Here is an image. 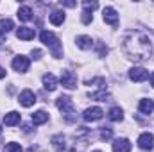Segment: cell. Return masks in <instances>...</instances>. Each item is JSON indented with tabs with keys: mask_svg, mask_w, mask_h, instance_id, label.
Segmentation results:
<instances>
[{
	"mask_svg": "<svg viewBox=\"0 0 154 152\" xmlns=\"http://www.w3.org/2000/svg\"><path fill=\"white\" fill-rule=\"evenodd\" d=\"M124 52L133 61H145L152 54L151 39L142 32H129L124 38Z\"/></svg>",
	"mask_w": 154,
	"mask_h": 152,
	"instance_id": "cell-1",
	"label": "cell"
},
{
	"mask_svg": "<svg viewBox=\"0 0 154 152\" xmlns=\"http://www.w3.org/2000/svg\"><path fill=\"white\" fill-rule=\"evenodd\" d=\"M39 39H41V43H45V45L50 48V52H52V56H54L56 59H59V57L63 56L61 43H59V39L56 38L54 32H50V31H43V32L39 34Z\"/></svg>",
	"mask_w": 154,
	"mask_h": 152,
	"instance_id": "cell-2",
	"label": "cell"
},
{
	"mask_svg": "<svg viewBox=\"0 0 154 152\" xmlns=\"http://www.w3.org/2000/svg\"><path fill=\"white\" fill-rule=\"evenodd\" d=\"M56 106H57V109H59L61 113L66 114V116H70V114L75 113V106H74V102H72V99H70L68 95H61V97L56 100Z\"/></svg>",
	"mask_w": 154,
	"mask_h": 152,
	"instance_id": "cell-3",
	"label": "cell"
},
{
	"mask_svg": "<svg viewBox=\"0 0 154 152\" xmlns=\"http://www.w3.org/2000/svg\"><path fill=\"white\" fill-rule=\"evenodd\" d=\"M61 84L66 88V90H74L77 88V75L70 70H63L61 72Z\"/></svg>",
	"mask_w": 154,
	"mask_h": 152,
	"instance_id": "cell-4",
	"label": "cell"
},
{
	"mask_svg": "<svg viewBox=\"0 0 154 152\" xmlns=\"http://www.w3.org/2000/svg\"><path fill=\"white\" fill-rule=\"evenodd\" d=\"M147 77H149V72L142 66H134L129 70V79L133 82H143V81H147Z\"/></svg>",
	"mask_w": 154,
	"mask_h": 152,
	"instance_id": "cell-5",
	"label": "cell"
},
{
	"mask_svg": "<svg viewBox=\"0 0 154 152\" xmlns=\"http://www.w3.org/2000/svg\"><path fill=\"white\" fill-rule=\"evenodd\" d=\"M13 68L16 70V72H27L29 70V65H31V61H29V57H25V56H16V57H13Z\"/></svg>",
	"mask_w": 154,
	"mask_h": 152,
	"instance_id": "cell-6",
	"label": "cell"
},
{
	"mask_svg": "<svg viewBox=\"0 0 154 152\" xmlns=\"http://www.w3.org/2000/svg\"><path fill=\"white\" fill-rule=\"evenodd\" d=\"M18 102H20L23 108H31V106H34V102H36V95H34V91H31V90H23V91L20 93V97H18Z\"/></svg>",
	"mask_w": 154,
	"mask_h": 152,
	"instance_id": "cell-7",
	"label": "cell"
},
{
	"mask_svg": "<svg viewBox=\"0 0 154 152\" xmlns=\"http://www.w3.org/2000/svg\"><path fill=\"white\" fill-rule=\"evenodd\" d=\"M102 18H104V22H106L108 25H113V27L118 25V14H116V11L113 7H104Z\"/></svg>",
	"mask_w": 154,
	"mask_h": 152,
	"instance_id": "cell-8",
	"label": "cell"
},
{
	"mask_svg": "<svg viewBox=\"0 0 154 152\" xmlns=\"http://www.w3.org/2000/svg\"><path fill=\"white\" fill-rule=\"evenodd\" d=\"M138 147L143 149V150H151V149L154 147V136L151 134V132L140 134V138H138Z\"/></svg>",
	"mask_w": 154,
	"mask_h": 152,
	"instance_id": "cell-9",
	"label": "cell"
},
{
	"mask_svg": "<svg viewBox=\"0 0 154 152\" xmlns=\"http://www.w3.org/2000/svg\"><path fill=\"white\" fill-rule=\"evenodd\" d=\"M102 114H104V111H102L100 108H88V109L82 113V118H84L86 122H97V120L102 118Z\"/></svg>",
	"mask_w": 154,
	"mask_h": 152,
	"instance_id": "cell-10",
	"label": "cell"
},
{
	"mask_svg": "<svg viewBox=\"0 0 154 152\" xmlns=\"http://www.w3.org/2000/svg\"><path fill=\"white\" fill-rule=\"evenodd\" d=\"M113 152H131V141L127 138H116L113 143Z\"/></svg>",
	"mask_w": 154,
	"mask_h": 152,
	"instance_id": "cell-11",
	"label": "cell"
},
{
	"mask_svg": "<svg viewBox=\"0 0 154 152\" xmlns=\"http://www.w3.org/2000/svg\"><path fill=\"white\" fill-rule=\"evenodd\" d=\"M20 120H22V116H20L18 111H11V113H7L5 116H4V125L13 127V125H18Z\"/></svg>",
	"mask_w": 154,
	"mask_h": 152,
	"instance_id": "cell-12",
	"label": "cell"
},
{
	"mask_svg": "<svg viewBox=\"0 0 154 152\" xmlns=\"http://www.w3.org/2000/svg\"><path fill=\"white\" fill-rule=\"evenodd\" d=\"M43 88L48 90V91H54V90L57 88V79H56V75L45 74V75H43Z\"/></svg>",
	"mask_w": 154,
	"mask_h": 152,
	"instance_id": "cell-13",
	"label": "cell"
},
{
	"mask_svg": "<svg viewBox=\"0 0 154 152\" xmlns=\"http://www.w3.org/2000/svg\"><path fill=\"white\" fill-rule=\"evenodd\" d=\"M16 38L23 39V41H31V39H34V31L29 27H20V29H16Z\"/></svg>",
	"mask_w": 154,
	"mask_h": 152,
	"instance_id": "cell-14",
	"label": "cell"
},
{
	"mask_svg": "<svg viewBox=\"0 0 154 152\" xmlns=\"http://www.w3.org/2000/svg\"><path fill=\"white\" fill-rule=\"evenodd\" d=\"M50 141H52V147L57 152H63L66 149V143H65V136H63V134H54Z\"/></svg>",
	"mask_w": 154,
	"mask_h": 152,
	"instance_id": "cell-15",
	"label": "cell"
},
{
	"mask_svg": "<svg viewBox=\"0 0 154 152\" xmlns=\"http://www.w3.org/2000/svg\"><path fill=\"white\" fill-rule=\"evenodd\" d=\"M138 109H140V113H143V114H151L154 109V102L149 100V99H142L140 104H138Z\"/></svg>",
	"mask_w": 154,
	"mask_h": 152,
	"instance_id": "cell-16",
	"label": "cell"
},
{
	"mask_svg": "<svg viewBox=\"0 0 154 152\" xmlns=\"http://www.w3.org/2000/svg\"><path fill=\"white\" fill-rule=\"evenodd\" d=\"M50 23L52 25H61L63 22H65V11H59V9H56V11H52L50 13Z\"/></svg>",
	"mask_w": 154,
	"mask_h": 152,
	"instance_id": "cell-17",
	"label": "cell"
},
{
	"mask_svg": "<svg viewBox=\"0 0 154 152\" xmlns=\"http://www.w3.org/2000/svg\"><path fill=\"white\" fill-rule=\"evenodd\" d=\"M75 43H77V47L82 48V50H90L93 47V39L90 38V36H79L75 39Z\"/></svg>",
	"mask_w": 154,
	"mask_h": 152,
	"instance_id": "cell-18",
	"label": "cell"
},
{
	"mask_svg": "<svg viewBox=\"0 0 154 152\" xmlns=\"http://www.w3.org/2000/svg\"><path fill=\"white\" fill-rule=\"evenodd\" d=\"M18 18H20L22 22H29V20H32V9H31L29 5H22V7L18 9Z\"/></svg>",
	"mask_w": 154,
	"mask_h": 152,
	"instance_id": "cell-19",
	"label": "cell"
},
{
	"mask_svg": "<svg viewBox=\"0 0 154 152\" xmlns=\"http://www.w3.org/2000/svg\"><path fill=\"white\" fill-rule=\"evenodd\" d=\"M14 29V22L9 18H2L0 20V34H7Z\"/></svg>",
	"mask_w": 154,
	"mask_h": 152,
	"instance_id": "cell-20",
	"label": "cell"
},
{
	"mask_svg": "<svg viewBox=\"0 0 154 152\" xmlns=\"http://www.w3.org/2000/svg\"><path fill=\"white\" fill-rule=\"evenodd\" d=\"M108 118H109L111 122H122V120H124V111H122L120 108H111L109 113H108Z\"/></svg>",
	"mask_w": 154,
	"mask_h": 152,
	"instance_id": "cell-21",
	"label": "cell"
},
{
	"mask_svg": "<svg viewBox=\"0 0 154 152\" xmlns=\"http://www.w3.org/2000/svg\"><path fill=\"white\" fill-rule=\"evenodd\" d=\"M47 120H48V113H45V111H36V113L32 114V123L34 125H41Z\"/></svg>",
	"mask_w": 154,
	"mask_h": 152,
	"instance_id": "cell-22",
	"label": "cell"
},
{
	"mask_svg": "<svg viewBox=\"0 0 154 152\" xmlns=\"http://www.w3.org/2000/svg\"><path fill=\"white\" fill-rule=\"evenodd\" d=\"M113 138V129L111 127H100V140H111Z\"/></svg>",
	"mask_w": 154,
	"mask_h": 152,
	"instance_id": "cell-23",
	"label": "cell"
},
{
	"mask_svg": "<svg viewBox=\"0 0 154 152\" xmlns=\"http://www.w3.org/2000/svg\"><path fill=\"white\" fill-rule=\"evenodd\" d=\"M4 152H22V145L11 141V143H7V145L4 147Z\"/></svg>",
	"mask_w": 154,
	"mask_h": 152,
	"instance_id": "cell-24",
	"label": "cell"
},
{
	"mask_svg": "<svg viewBox=\"0 0 154 152\" xmlns=\"http://www.w3.org/2000/svg\"><path fill=\"white\" fill-rule=\"evenodd\" d=\"M82 7H84V11H90V13H91L93 9H97V7H99V4H97V2H90V0H84V2H82Z\"/></svg>",
	"mask_w": 154,
	"mask_h": 152,
	"instance_id": "cell-25",
	"label": "cell"
},
{
	"mask_svg": "<svg viewBox=\"0 0 154 152\" xmlns=\"http://www.w3.org/2000/svg\"><path fill=\"white\" fill-rule=\"evenodd\" d=\"M81 20H82V23H91V20H93V14L90 13V11H82V14H81Z\"/></svg>",
	"mask_w": 154,
	"mask_h": 152,
	"instance_id": "cell-26",
	"label": "cell"
},
{
	"mask_svg": "<svg viewBox=\"0 0 154 152\" xmlns=\"http://www.w3.org/2000/svg\"><path fill=\"white\" fill-rule=\"evenodd\" d=\"M90 97H91V99H99V100H106L109 95L102 90V91H97V93H90Z\"/></svg>",
	"mask_w": 154,
	"mask_h": 152,
	"instance_id": "cell-27",
	"label": "cell"
},
{
	"mask_svg": "<svg viewBox=\"0 0 154 152\" xmlns=\"http://www.w3.org/2000/svg\"><path fill=\"white\" fill-rule=\"evenodd\" d=\"M63 5H66V7H75V2H72V0H63Z\"/></svg>",
	"mask_w": 154,
	"mask_h": 152,
	"instance_id": "cell-28",
	"label": "cell"
},
{
	"mask_svg": "<svg viewBox=\"0 0 154 152\" xmlns=\"http://www.w3.org/2000/svg\"><path fill=\"white\" fill-rule=\"evenodd\" d=\"M31 54H32V57H34V59H39V56H41V50H38V48H36V50H32Z\"/></svg>",
	"mask_w": 154,
	"mask_h": 152,
	"instance_id": "cell-29",
	"label": "cell"
},
{
	"mask_svg": "<svg viewBox=\"0 0 154 152\" xmlns=\"http://www.w3.org/2000/svg\"><path fill=\"white\" fill-rule=\"evenodd\" d=\"M4 77H5V70L0 66V79H4Z\"/></svg>",
	"mask_w": 154,
	"mask_h": 152,
	"instance_id": "cell-30",
	"label": "cell"
},
{
	"mask_svg": "<svg viewBox=\"0 0 154 152\" xmlns=\"http://www.w3.org/2000/svg\"><path fill=\"white\" fill-rule=\"evenodd\" d=\"M149 79H151V86H152V88H154V72H152V74H151V77H149Z\"/></svg>",
	"mask_w": 154,
	"mask_h": 152,
	"instance_id": "cell-31",
	"label": "cell"
},
{
	"mask_svg": "<svg viewBox=\"0 0 154 152\" xmlns=\"http://www.w3.org/2000/svg\"><path fill=\"white\" fill-rule=\"evenodd\" d=\"M2 43H5V38H4V34H0V45Z\"/></svg>",
	"mask_w": 154,
	"mask_h": 152,
	"instance_id": "cell-32",
	"label": "cell"
},
{
	"mask_svg": "<svg viewBox=\"0 0 154 152\" xmlns=\"http://www.w3.org/2000/svg\"><path fill=\"white\" fill-rule=\"evenodd\" d=\"M93 152H100V150H93Z\"/></svg>",
	"mask_w": 154,
	"mask_h": 152,
	"instance_id": "cell-33",
	"label": "cell"
},
{
	"mask_svg": "<svg viewBox=\"0 0 154 152\" xmlns=\"http://www.w3.org/2000/svg\"><path fill=\"white\" fill-rule=\"evenodd\" d=\"M0 132H2V129H0Z\"/></svg>",
	"mask_w": 154,
	"mask_h": 152,
	"instance_id": "cell-34",
	"label": "cell"
}]
</instances>
